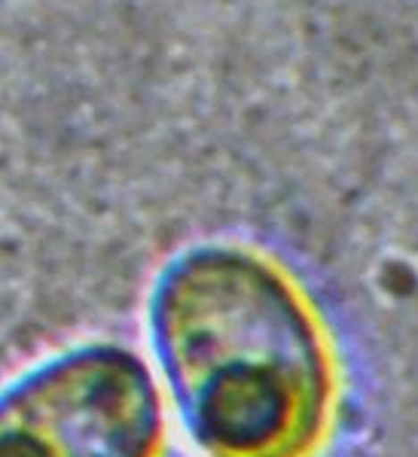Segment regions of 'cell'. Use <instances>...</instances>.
Masks as SVG:
<instances>
[{"label": "cell", "instance_id": "6da1fadb", "mask_svg": "<svg viewBox=\"0 0 418 457\" xmlns=\"http://www.w3.org/2000/svg\"><path fill=\"white\" fill-rule=\"evenodd\" d=\"M153 333L193 436L214 457H299L330 375L309 312L269 265L199 250L165 271Z\"/></svg>", "mask_w": 418, "mask_h": 457}, {"label": "cell", "instance_id": "7a4b0ae2", "mask_svg": "<svg viewBox=\"0 0 418 457\" xmlns=\"http://www.w3.org/2000/svg\"><path fill=\"white\" fill-rule=\"evenodd\" d=\"M159 400L120 348H79L0 394V457H153Z\"/></svg>", "mask_w": 418, "mask_h": 457}]
</instances>
